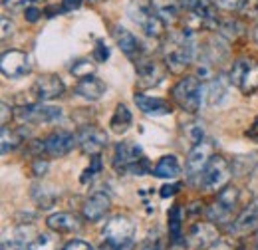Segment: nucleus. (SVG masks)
I'll return each instance as SVG.
<instances>
[{
	"mask_svg": "<svg viewBox=\"0 0 258 250\" xmlns=\"http://www.w3.org/2000/svg\"><path fill=\"white\" fill-rule=\"evenodd\" d=\"M127 16L151 38H161L165 32V22L157 16L151 2L147 0H131L127 6Z\"/></svg>",
	"mask_w": 258,
	"mask_h": 250,
	"instance_id": "obj_3",
	"label": "nucleus"
},
{
	"mask_svg": "<svg viewBox=\"0 0 258 250\" xmlns=\"http://www.w3.org/2000/svg\"><path fill=\"white\" fill-rule=\"evenodd\" d=\"M30 244H26L24 238H4L2 240V250H28Z\"/></svg>",
	"mask_w": 258,
	"mask_h": 250,
	"instance_id": "obj_35",
	"label": "nucleus"
},
{
	"mask_svg": "<svg viewBox=\"0 0 258 250\" xmlns=\"http://www.w3.org/2000/svg\"><path fill=\"white\" fill-rule=\"evenodd\" d=\"M183 137H185V141L195 147L199 141H203L205 137H203V125L199 123H189V125H183Z\"/></svg>",
	"mask_w": 258,
	"mask_h": 250,
	"instance_id": "obj_30",
	"label": "nucleus"
},
{
	"mask_svg": "<svg viewBox=\"0 0 258 250\" xmlns=\"http://www.w3.org/2000/svg\"><path fill=\"white\" fill-rule=\"evenodd\" d=\"M101 236H103V248L131 250L135 242V224L123 215H115L103 224Z\"/></svg>",
	"mask_w": 258,
	"mask_h": 250,
	"instance_id": "obj_2",
	"label": "nucleus"
},
{
	"mask_svg": "<svg viewBox=\"0 0 258 250\" xmlns=\"http://www.w3.org/2000/svg\"><path fill=\"white\" fill-rule=\"evenodd\" d=\"M32 169H34V175H38V177H40V175L48 169V163H46V161H42V159H36Z\"/></svg>",
	"mask_w": 258,
	"mask_h": 250,
	"instance_id": "obj_43",
	"label": "nucleus"
},
{
	"mask_svg": "<svg viewBox=\"0 0 258 250\" xmlns=\"http://www.w3.org/2000/svg\"><path fill=\"white\" fill-rule=\"evenodd\" d=\"M94 2H97V0H94Z\"/></svg>",
	"mask_w": 258,
	"mask_h": 250,
	"instance_id": "obj_50",
	"label": "nucleus"
},
{
	"mask_svg": "<svg viewBox=\"0 0 258 250\" xmlns=\"http://www.w3.org/2000/svg\"><path fill=\"white\" fill-rule=\"evenodd\" d=\"M135 72H137V84L143 90L155 88L165 80V68L159 62L145 58V56L135 62Z\"/></svg>",
	"mask_w": 258,
	"mask_h": 250,
	"instance_id": "obj_12",
	"label": "nucleus"
},
{
	"mask_svg": "<svg viewBox=\"0 0 258 250\" xmlns=\"http://www.w3.org/2000/svg\"><path fill=\"white\" fill-rule=\"evenodd\" d=\"M0 68H2V74L10 80L22 78L30 72V56L22 50H8L2 54Z\"/></svg>",
	"mask_w": 258,
	"mask_h": 250,
	"instance_id": "obj_15",
	"label": "nucleus"
},
{
	"mask_svg": "<svg viewBox=\"0 0 258 250\" xmlns=\"http://www.w3.org/2000/svg\"><path fill=\"white\" fill-rule=\"evenodd\" d=\"M70 72H72L76 78L82 80V78L92 76V72H94V64L90 62V60H78V62L70 68Z\"/></svg>",
	"mask_w": 258,
	"mask_h": 250,
	"instance_id": "obj_33",
	"label": "nucleus"
},
{
	"mask_svg": "<svg viewBox=\"0 0 258 250\" xmlns=\"http://www.w3.org/2000/svg\"><path fill=\"white\" fill-rule=\"evenodd\" d=\"M230 84H234L242 94H252L258 90V62L252 58H238L230 68Z\"/></svg>",
	"mask_w": 258,
	"mask_h": 250,
	"instance_id": "obj_7",
	"label": "nucleus"
},
{
	"mask_svg": "<svg viewBox=\"0 0 258 250\" xmlns=\"http://www.w3.org/2000/svg\"><path fill=\"white\" fill-rule=\"evenodd\" d=\"M141 250H165V238L159 230H153L149 232V236L145 238Z\"/></svg>",
	"mask_w": 258,
	"mask_h": 250,
	"instance_id": "obj_31",
	"label": "nucleus"
},
{
	"mask_svg": "<svg viewBox=\"0 0 258 250\" xmlns=\"http://www.w3.org/2000/svg\"><path fill=\"white\" fill-rule=\"evenodd\" d=\"M109 205H111L109 197L103 191H97L84 203L82 215H84V219L90 220V222H97V220H101L105 217V213L109 211Z\"/></svg>",
	"mask_w": 258,
	"mask_h": 250,
	"instance_id": "obj_20",
	"label": "nucleus"
},
{
	"mask_svg": "<svg viewBox=\"0 0 258 250\" xmlns=\"http://www.w3.org/2000/svg\"><path fill=\"white\" fill-rule=\"evenodd\" d=\"M219 242V230L209 222H195L185 234L187 250H207Z\"/></svg>",
	"mask_w": 258,
	"mask_h": 250,
	"instance_id": "obj_9",
	"label": "nucleus"
},
{
	"mask_svg": "<svg viewBox=\"0 0 258 250\" xmlns=\"http://www.w3.org/2000/svg\"><path fill=\"white\" fill-rule=\"evenodd\" d=\"M4 6L10 10H22L30 6V0H4Z\"/></svg>",
	"mask_w": 258,
	"mask_h": 250,
	"instance_id": "obj_38",
	"label": "nucleus"
},
{
	"mask_svg": "<svg viewBox=\"0 0 258 250\" xmlns=\"http://www.w3.org/2000/svg\"><path fill=\"white\" fill-rule=\"evenodd\" d=\"M254 40L258 42V26H256V30H254Z\"/></svg>",
	"mask_w": 258,
	"mask_h": 250,
	"instance_id": "obj_47",
	"label": "nucleus"
},
{
	"mask_svg": "<svg viewBox=\"0 0 258 250\" xmlns=\"http://www.w3.org/2000/svg\"><path fill=\"white\" fill-rule=\"evenodd\" d=\"M183 6L189 10L191 18L203 28H215L219 24L217 8L211 0H181Z\"/></svg>",
	"mask_w": 258,
	"mask_h": 250,
	"instance_id": "obj_14",
	"label": "nucleus"
},
{
	"mask_svg": "<svg viewBox=\"0 0 258 250\" xmlns=\"http://www.w3.org/2000/svg\"><path fill=\"white\" fill-rule=\"evenodd\" d=\"M94 58H96V62H105L107 58H109V50H107V46L99 40L96 44V50H94Z\"/></svg>",
	"mask_w": 258,
	"mask_h": 250,
	"instance_id": "obj_37",
	"label": "nucleus"
},
{
	"mask_svg": "<svg viewBox=\"0 0 258 250\" xmlns=\"http://www.w3.org/2000/svg\"><path fill=\"white\" fill-rule=\"evenodd\" d=\"M113 38H115V42H117V46L121 48V52L131 58V60H139V58H143V46H141V42H139V38L137 36H133L129 30H125L123 26H113Z\"/></svg>",
	"mask_w": 258,
	"mask_h": 250,
	"instance_id": "obj_19",
	"label": "nucleus"
},
{
	"mask_svg": "<svg viewBox=\"0 0 258 250\" xmlns=\"http://www.w3.org/2000/svg\"><path fill=\"white\" fill-rule=\"evenodd\" d=\"M30 2H32V4H36V2H42V0H30Z\"/></svg>",
	"mask_w": 258,
	"mask_h": 250,
	"instance_id": "obj_48",
	"label": "nucleus"
},
{
	"mask_svg": "<svg viewBox=\"0 0 258 250\" xmlns=\"http://www.w3.org/2000/svg\"><path fill=\"white\" fill-rule=\"evenodd\" d=\"M66 92L64 82L54 76V74H48V76H40L32 86V94L40 99V101H50V99H56Z\"/></svg>",
	"mask_w": 258,
	"mask_h": 250,
	"instance_id": "obj_17",
	"label": "nucleus"
},
{
	"mask_svg": "<svg viewBox=\"0 0 258 250\" xmlns=\"http://www.w3.org/2000/svg\"><path fill=\"white\" fill-rule=\"evenodd\" d=\"M246 137L250 139V141H254V143H258V117L252 121V125L246 129Z\"/></svg>",
	"mask_w": 258,
	"mask_h": 250,
	"instance_id": "obj_41",
	"label": "nucleus"
},
{
	"mask_svg": "<svg viewBox=\"0 0 258 250\" xmlns=\"http://www.w3.org/2000/svg\"><path fill=\"white\" fill-rule=\"evenodd\" d=\"M12 30H14L12 22H8V18H6V16H2V40H6V38H8V34H12Z\"/></svg>",
	"mask_w": 258,
	"mask_h": 250,
	"instance_id": "obj_44",
	"label": "nucleus"
},
{
	"mask_svg": "<svg viewBox=\"0 0 258 250\" xmlns=\"http://www.w3.org/2000/svg\"><path fill=\"white\" fill-rule=\"evenodd\" d=\"M215 6L225 8V10H242L248 0H211Z\"/></svg>",
	"mask_w": 258,
	"mask_h": 250,
	"instance_id": "obj_34",
	"label": "nucleus"
},
{
	"mask_svg": "<svg viewBox=\"0 0 258 250\" xmlns=\"http://www.w3.org/2000/svg\"><path fill=\"white\" fill-rule=\"evenodd\" d=\"M80 6H82V0H64V2H62V10H64V12L78 10Z\"/></svg>",
	"mask_w": 258,
	"mask_h": 250,
	"instance_id": "obj_42",
	"label": "nucleus"
},
{
	"mask_svg": "<svg viewBox=\"0 0 258 250\" xmlns=\"http://www.w3.org/2000/svg\"><path fill=\"white\" fill-rule=\"evenodd\" d=\"M254 230H258V199L250 201L230 226V232L234 236H242V234H248Z\"/></svg>",
	"mask_w": 258,
	"mask_h": 250,
	"instance_id": "obj_18",
	"label": "nucleus"
},
{
	"mask_svg": "<svg viewBox=\"0 0 258 250\" xmlns=\"http://www.w3.org/2000/svg\"><path fill=\"white\" fill-rule=\"evenodd\" d=\"M24 14H26V20H28V22H36V20L42 16V10H40L38 6H32V4H30L28 8H24Z\"/></svg>",
	"mask_w": 258,
	"mask_h": 250,
	"instance_id": "obj_39",
	"label": "nucleus"
},
{
	"mask_svg": "<svg viewBox=\"0 0 258 250\" xmlns=\"http://www.w3.org/2000/svg\"><path fill=\"white\" fill-rule=\"evenodd\" d=\"M179 191V185H165L161 189V197H173Z\"/></svg>",
	"mask_w": 258,
	"mask_h": 250,
	"instance_id": "obj_46",
	"label": "nucleus"
},
{
	"mask_svg": "<svg viewBox=\"0 0 258 250\" xmlns=\"http://www.w3.org/2000/svg\"><path fill=\"white\" fill-rule=\"evenodd\" d=\"M135 99V105L145 113V115H169L173 111L171 103L167 99H161V97H151V95H145L141 92L133 95Z\"/></svg>",
	"mask_w": 258,
	"mask_h": 250,
	"instance_id": "obj_21",
	"label": "nucleus"
},
{
	"mask_svg": "<svg viewBox=\"0 0 258 250\" xmlns=\"http://www.w3.org/2000/svg\"><path fill=\"white\" fill-rule=\"evenodd\" d=\"M64 250H94V248H92V244H88L84 240H72V242L66 244Z\"/></svg>",
	"mask_w": 258,
	"mask_h": 250,
	"instance_id": "obj_40",
	"label": "nucleus"
},
{
	"mask_svg": "<svg viewBox=\"0 0 258 250\" xmlns=\"http://www.w3.org/2000/svg\"><path fill=\"white\" fill-rule=\"evenodd\" d=\"M240 201V191L236 187H225L215 199V203L207 211V219L213 224H228L232 215L236 213Z\"/></svg>",
	"mask_w": 258,
	"mask_h": 250,
	"instance_id": "obj_5",
	"label": "nucleus"
},
{
	"mask_svg": "<svg viewBox=\"0 0 258 250\" xmlns=\"http://www.w3.org/2000/svg\"><path fill=\"white\" fill-rule=\"evenodd\" d=\"M12 117V109L8 107V103L6 101H2V127L8 123V119Z\"/></svg>",
	"mask_w": 258,
	"mask_h": 250,
	"instance_id": "obj_45",
	"label": "nucleus"
},
{
	"mask_svg": "<svg viewBox=\"0 0 258 250\" xmlns=\"http://www.w3.org/2000/svg\"><path fill=\"white\" fill-rule=\"evenodd\" d=\"M76 137H78V145H80L82 153H86V155H99L107 145L105 131H101L99 127H94V125L82 127Z\"/></svg>",
	"mask_w": 258,
	"mask_h": 250,
	"instance_id": "obj_13",
	"label": "nucleus"
},
{
	"mask_svg": "<svg viewBox=\"0 0 258 250\" xmlns=\"http://www.w3.org/2000/svg\"><path fill=\"white\" fill-rule=\"evenodd\" d=\"M230 163L225 157L217 155L209 161V165L203 169V173L199 175V187L207 193L219 191L221 187H225L226 181L230 179Z\"/></svg>",
	"mask_w": 258,
	"mask_h": 250,
	"instance_id": "obj_6",
	"label": "nucleus"
},
{
	"mask_svg": "<svg viewBox=\"0 0 258 250\" xmlns=\"http://www.w3.org/2000/svg\"><path fill=\"white\" fill-rule=\"evenodd\" d=\"M193 58L195 38L191 30H181L171 34L169 40L165 42V48H163L165 68L173 74H181V72H185V68H189L193 64Z\"/></svg>",
	"mask_w": 258,
	"mask_h": 250,
	"instance_id": "obj_1",
	"label": "nucleus"
},
{
	"mask_svg": "<svg viewBox=\"0 0 258 250\" xmlns=\"http://www.w3.org/2000/svg\"><path fill=\"white\" fill-rule=\"evenodd\" d=\"M167 220H169V238L173 244H179L183 238V234H181V207L179 205H175L169 211Z\"/></svg>",
	"mask_w": 258,
	"mask_h": 250,
	"instance_id": "obj_27",
	"label": "nucleus"
},
{
	"mask_svg": "<svg viewBox=\"0 0 258 250\" xmlns=\"http://www.w3.org/2000/svg\"><path fill=\"white\" fill-rule=\"evenodd\" d=\"M226 95V84L223 82V78H213V82L209 84V90H207V99L211 105L215 103H221Z\"/></svg>",
	"mask_w": 258,
	"mask_h": 250,
	"instance_id": "obj_28",
	"label": "nucleus"
},
{
	"mask_svg": "<svg viewBox=\"0 0 258 250\" xmlns=\"http://www.w3.org/2000/svg\"><path fill=\"white\" fill-rule=\"evenodd\" d=\"M76 94L82 95L84 99H90V101H96L101 95L105 94V84L96 78V76H88V78H82L78 84H76Z\"/></svg>",
	"mask_w": 258,
	"mask_h": 250,
	"instance_id": "obj_23",
	"label": "nucleus"
},
{
	"mask_svg": "<svg viewBox=\"0 0 258 250\" xmlns=\"http://www.w3.org/2000/svg\"><path fill=\"white\" fill-rule=\"evenodd\" d=\"M48 226L56 232H64V234H70V232H78L82 228V222L76 215L72 213H54L48 217Z\"/></svg>",
	"mask_w": 258,
	"mask_h": 250,
	"instance_id": "obj_22",
	"label": "nucleus"
},
{
	"mask_svg": "<svg viewBox=\"0 0 258 250\" xmlns=\"http://www.w3.org/2000/svg\"><path fill=\"white\" fill-rule=\"evenodd\" d=\"M16 117L26 123H50L62 117V109L46 103H32V105H22L16 109Z\"/></svg>",
	"mask_w": 258,
	"mask_h": 250,
	"instance_id": "obj_11",
	"label": "nucleus"
},
{
	"mask_svg": "<svg viewBox=\"0 0 258 250\" xmlns=\"http://www.w3.org/2000/svg\"><path fill=\"white\" fill-rule=\"evenodd\" d=\"M28 250H58V246L50 234H40V236H36V240L30 242Z\"/></svg>",
	"mask_w": 258,
	"mask_h": 250,
	"instance_id": "obj_32",
	"label": "nucleus"
},
{
	"mask_svg": "<svg viewBox=\"0 0 258 250\" xmlns=\"http://www.w3.org/2000/svg\"><path fill=\"white\" fill-rule=\"evenodd\" d=\"M256 250H258V232H256Z\"/></svg>",
	"mask_w": 258,
	"mask_h": 250,
	"instance_id": "obj_49",
	"label": "nucleus"
},
{
	"mask_svg": "<svg viewBox=\"0 0 258 250\" xmlns=\"http://www.w3.org/2000/svg\"><path fill=\"white\" fill-rule=\"evenodd\" d=\"M181 0H151L153 10L157 12V16L161 18L165 24H173L179 20L181 14Z\"/></svg>",
	"mask_w": 258,
	"mask_h": 250,
	"instance_id": "obj_24",
	"label": "nucleus"
},
{
	"mask_svg": "<svg viewBox=\"0 0 258 250\" xmlns=\"http://www.w3.org/2000/svg\"><path fill=\"white\" fill-rule=\"evenodd\" d=\"M143 151L139 145L131 143V141H121L115 145V151H113V169L121 175L131 173L135 169V165H139L143 161Z\"/></svg>",
	"mask_w": 258,
	"mask_h": 250,
	"instance_id": "obj_10",
	"label": "nucleus"
},
{
	"mask_svg": "<svg viewBox=\"0 0 258 250\" xmlns=\"http://www.w3.org/2000/svg\"><path fill=\"white\" fill-rule=\"evenodd\" d=\"M181 173V163L175 155H165L153 169V175L157 179H175Z\"/></svg>",
	"mask_w": 258,
	"mask_h": 250,
	"instance_id": "obj_25",
	"label": "nucleus"
},
{
	"mask_svg": "<svg viewBox=\"0 0 258 250\" xmlns=\"http://www.w3.org/2000/svg\"><path fill=\"white\" fill-rule=\"evenodd\" d=\"M20 143H22L20 133H18V131H10V129L4 125V127H2V153L6 155L8 151L16 149Z\"/></svg>",
	"mask_w": 258,
	"mask_h": 250,
	"instance_id": "obj_29",
	"label": "nucleus"
},
{
	"mask_svg": "<svg viewBox=\"0 0 258 250\" xmlns=\"http://www.w3.org/2000/svg\"><path fill=\"white\" fill-rule=\"evenodd\" d=\"M213 153H215V141L213 139H203L195 147H191V151L187 155V163H185V173H187V177L191 181H193L195 177L199 179L203 169L213 159Z\"/></svg>",
	"mask_w": 258,
	"mask_h": 250,
	"instance_id": "obj_8",
	"label": "nucleus"
},
{
	"mask_svg": "<svg viewBox=\"0 0 258 250\" xmlns=\"http://www.w3.org/2000/svg\"><path fill=\"white\" fill-rule=\"evenodd\" d=\"M76 143H78V137H76L74 133H70V131H54V133H50V135L42 141L44 153L50 157L68 155V153L74 149Z\"/></svg>",
	"mask_w": 258,
	"mask_h": 250,
	"instance_id": "obj_16",
	"label": "nucleus"
},
{
	"mask_svg": "<svg viewBox=\"0 0 258 250\" xmlns=\"http://www.w3.org/2000/svg\"><path fill=\"white\" fill-rule=\"evenodd\" d=\"M171 95L181 109H185L189 113H197L203 103V84L193 76H187L175 84Z\"/></svg>",
	"mask_w": 258,
	"mask_h": 250,
	"instance_id": "obj_4",
	"label": "nucleus"
},
{
	"mask_svg": "<svg viewBox=\"0 0 258 250\" xmlns=\"http://www.w3.org/2000/svg\"><path fill=\"white\" fill-rule=\"evenodd\" d=\"M131 121H133V117H131V111L127 109V105L119 103L115 107V111H113V117L109 121V127L115 133H125L129 127H131Z\"/></svg>",
	"mask_w": 258,
	"mask_h": 250,
	"instance_id": "obj_26",
	"label": "nucleus"
},
{
	"mask_svg": "<svg viewBox=\"0 0 258 250\" xmlns=\"http://www.w3.org/2000/svg\"><path fill=\"white\" fill-rule=\"evenodd\" d=\"M99 169H101V161H99V157L97 155H94L92 165L86 169V173H84V177H82V183H86L88 179H94V177H96V173H99Z\"/></svg>",
	"mask_w": 258,
	"mask_h": 250,
	"instance_id": "obj_36",
	"label": "nucleus"
}]
</instances>
